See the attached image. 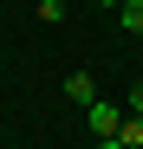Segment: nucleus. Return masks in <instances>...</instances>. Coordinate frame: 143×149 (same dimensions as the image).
Masks as SVG:
<instances>
[{"label": "nucleus", "instance_id": "obj_1", "mask_svg": "<svg viewBox=\"0 0 143 149\" xmlns=\"http://www.w3.org/2000/svg\"><path fill=\"white\" fill-rule=\"evenodd\" d=\"M85 110H91V136H117V130H124V117H130V110L104 104V97H98V104H85Z\"/></svg>", "mask_w": 143, "mask_h": 149}, {"label": "nucleus", "instance_id": "obj_2", "mask_svg": "<svg viewBox=\"0 0 143 149\" xmlns=\"http://www.w3.org/2000/svg\"><path fill=\"white\" fill-rule=\"evenodd\" d=\"M65 97H72V104H98V84H91V71H72V78H65Z\"/></svg>", "mask_w": 143, "mask_h": 149}, {"label": "nucleus", "instance_id": "obj_3", "mask_svg": "<svg viewBox=\"0 0 143 149\" xmlns=\"http://www.w3.org/2000/svg\"><path fill=\"white\" fill-rule=\"evenodd\" d=\"M117 26H124V33H143V0H124V7H117Z\"/></svg>", "mask_w": 143, "mask_h": 149}, {"label": "nucleus", "instance_id": "obj_4", "mask_svg": "<svg viewBox=\"0 0 143 149\" xmlns=\"http://www.w3.org/2000/svg\"><path fill=\"white\" fill-rule=\"evenodd\" d=\"M117 136H124V149H143V110H130V117H124V130H117Z\"/></svg>", "mask_w": 143, "mask_h": 149}, {"label": "nucleus", "instance_id": "obj_5", "mask_svg": "<svg viewBox=\"0 0 143 149\" xmlns=\"http://www.w3.org/2000/svg\"><path fill=\"white\" fill-rule=\"evenodd\" d=\"M72 13V0H39V19H65Z\"/></svg>", "mask_w": 143, "mask_h": 149}, {"label": "nucleus", "instance_id": "obj_6", "mask_svg": "<svg viewBox=\"0 0 143 149\" xmlns=\"http://www.w3.org/2000/svg\"><path fill=\"white\" fill-rule=\"evenodd\" d=\"M98 149H124V136H98Z\"/></svg>", "mask_w": 143, "mask_h": 149}, {"label": "nucleus", "instance_id": "obj_7", "mask_svg": "<svg viewBox=\"0 0 143 149\" xmlns=\"http://www.w3.org/2000/svg\"><path fill=\"white\" fill-rule=\"evenodd\" d=\"M130 110H143V78H137V91H130Z\"/></svg>", "mask_w": 143, "mask_h": 149}, {"label": "nucleus", "instance_id": "obj_8", "mask_svg": "<svg viewBox=\"0 0 143 149\" xmlns=\"http://www.w3.org/2000/svg\"><path fill=\"white\" fill-rule=\"evenodd\" d=\"M0 71H7V65H0Z\"/></svg>", "mask_w": 143, "mask_h": 149}]
</instances>
